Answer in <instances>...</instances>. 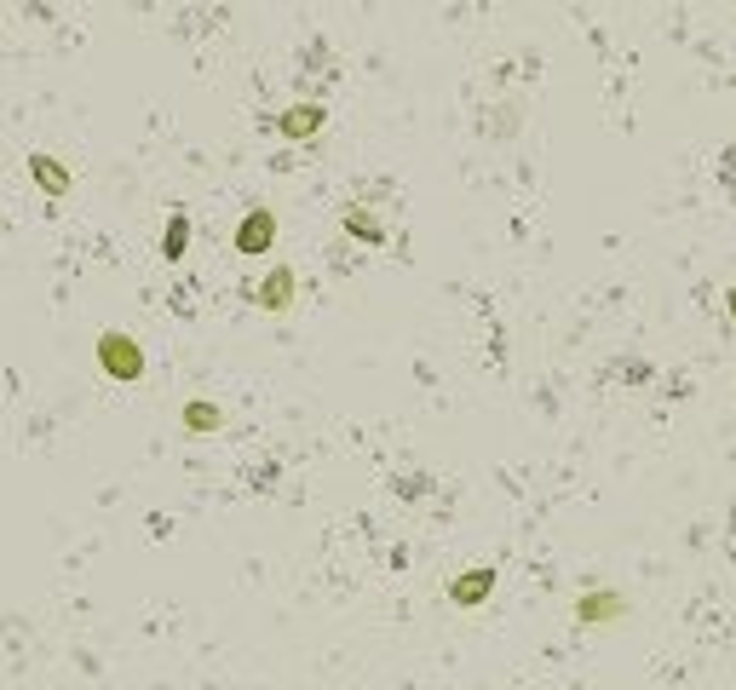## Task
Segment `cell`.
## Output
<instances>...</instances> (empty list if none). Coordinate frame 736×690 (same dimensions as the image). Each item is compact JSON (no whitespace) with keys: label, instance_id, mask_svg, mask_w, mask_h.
Returning a JSON list of instances; mask_svg holds the SVG:
<instances>
[{"label":"cell","instance_id":"4","mask_svg":"<svg viewBox=\"0 0 736 690\" xmlns=\"http://www.w3.org/2000/svg\"><path fill=\"white\" fill-rule=\"evenodd\" d=\"M604 610L616 616V610H621V598H593V604H581V616H604Z\"/></svg>","mask_w":736,"mask_h":690},{"label":"cell","instance_id":"3","mask_svg":"<svg viewBox=\"0 0 736 690\" xmlns=\"http://www.w3.org/2000/svg\"><path fill=\"white\" fill-rule=\"evenodd\" d=\"M288 294H294V276H288V271H276L271 282H265V305L276 311V305H288Z\"/></svg>","mask_w":736,"mask_h":690},{"label":"cell","instance_id":"5","mask_svg":"<svg viewBox=\"0 0 736 690\" xmlns=\"http://www.w3.org/2000/svg\"><path fill=\"white\" fill-rule=\"evenodd\" d=\"M725 299H731V322H736V288H731V294H725Z\"/></svg>","mask_w":736,"mask_h":690},{"label":"cell","instance_id":"2","mask_svg":"<svg viewBox=\"0 0 736 690\" xmlns=\"http://www.w3.org/2000/svg\"><path fill=\"white\" fill-rule=\"evenodd\" d=\"M236 242H242V248H265V242H271V219H265V213H259V219H248Z\"/></svg>","mask_w":736,"mask_h":690},{"label":"cell","instance_id":"1","mask_svg":"<svg viewBox=\"0 0 736 690\" xmlns=\"http://www.w3.org/2000/svg\"><path fill=\"white\" fill-rule=\"evenodd\" d=\"M317 127H322V110H317V104H299V110H288V115H282V133H317Z\"/></svg>","mask_w":736,"mask_h":690}]
</instances>
